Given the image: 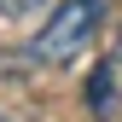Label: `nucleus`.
I'll return each instance as SVG.
<instances>
[{
  "mask_svg": "<svg viewBox=\"0 0 122 122\" xmlns=\"http://www.w3.org/2000/svg\"><path fill=\"white\" fill-rule=\"evenodd\" d=\"M105 18H111V0H58L47 12V29L23 47V58L29 64H70V58L99 35Z\"/></svg>",
  "mask_w": 122,
  "mask_h": 122,
  "instance_id": "1",
  "label": "nucleus"
},
{
  "mask_svg": "<svg viewBox=\"0 0 122 122\" xmlns=\"http://www.w3.org/2000/svg\"><path fill=\"white\" fill-rule=\"evenodd\" d=\"M81 99H87V111H93L99 122L116 116V81H111V64H99L93 76H87V93H81Z\"/></svg>",
  "mask_w": 122,
  "mask_h": 122,
  "instance_id": "2",
  "label": "nucleus"
},
{
  "mask_svg": "<svg viewBox=\"0 0 122 122\" xmlns=\"http://www.w3.org/2000/svg\"><path fill=\"white\" fill-rule=\"evenodd\" d=\"M47 0H0V18H29V12H41Z\"/></svg>",
  "mask_w": 122,
  "mask_h": 122,
  "instance_id": "3",
  "label": "nucleus"
}]
</instances>
